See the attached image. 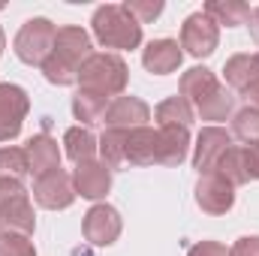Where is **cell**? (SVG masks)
<instances>
[{
    "instance_id": "obj_1",
    "label": "cell",
    "mask_w": 259,
    "mask_h": 256,
    "mask_svg": "<svg viewBox=\"0 0 259 256\" xmlns=\"http://www.w3.org/2000/svg\"><path fill=\"white\" fill-rule=\"evenodd\" d=\"M94 55V46H91V33L84 27H58V36H55V49L49 55V61L39 66L46 81L49 84H75L78 81V69L81 64Z\"/></svg>"
},
{
    "instance_id": "obj_2",
    "label": "cell",
    "mask_w": 259,
    "mask_h": 256,
    "mask_svg": "<svg viewBox=\"0 0 259 256\" xmlns=\"http://www.w3.org/2000/svg\"><path fill=\"white\" fill-rule=\"evenodd\" d=\"M181 97L196 106L202 121H226L235 112V97L214 78L208 66H193L181 75Z\"/></svg>"
},
{
    "instance_id": "obj_3",
    "label": "cell",
    "mask_w": 259,
    "mask_h": 256,
    "mask_svg": "<svg viewBox=\"0 0 259 256\" xmlns=\"http://www.w3.org/2000/svg\"><path fill=\"white\" fill-rule=\"evenodd\" d=\"M91 30H94V39L103 49L130 52V49L142 46V24L124 9V3L97 6V12L91 18Z\"/></svg>"
},
{
    "instance_id": "obj_4",
    "label": "cell",
    "mask_w": 259,
    "mask_h": 256,
    "mask_svg": "<svg viewBox=\"0 0 259 256\" xmlns=\"http://www.w3.org/2000/svg\"><path fill=\"white\" fill-rule=\"evenodd\" d=\"M130 78V66L124 64V58L112 55V52H94L81 69H78V91L97 94V97H118L124 94Z\"/></svg>"
},
{
    "instance_id": "obj_5",
    "label": "cell",
    "mask_w": 259,
    "mask_h": 256,
    "mask_svg": "<svg viewBox=\"0 0 259 256\" xmlns=\"http://www.w3.org/2000/svg\"><path fill=\"white\" fill-rule=\"evenodd\" d=\"M36 229L30 193L21 181H0V232L30 235Z\"/></svg>"
},
{
    "instance_id": "obj_6",
    "label": "cell",
    "mask_w": 259,
    "mask_h": 256,
    "mask_svg": "<svg viewBox=\"0 0 259 256\" xmlns=\"http://www.w3.org/2000/svg\"><path fill=\"white\" fill-rule=\"evenodd\" d=\"M55 36H58V27L49 21V18H30L21 24V30L15 33V58L27 66H42L49 61L52 49H55Z\"/></svg>"
},
{
    "instance_id": "obj_7",
    "label": "cell",
    "mask_w": 259,
    "mask_h": 256,
    "mask_svg": "<svg viewBox=\"0 0 259 256\" xmlns=\"http://www.w3.org/2000/svg\"><path fill=\"white\" fill-rule=\"evenodd\" d=\"M232 148V133L223 127H202L193 145V169L202 175H217L223 154Z\"/></svg>"
},
{
    "instance_id": "obj_8",
    "label": "cell",
    "mask_w": 259,
    "mask_h": 256,
    "mask_svg": "<svg viewBox=\"0 0 259 256\" xmlns=\"http://www.w3.org/2000/svg\"><path fill=\"white\" fill-rule=\"evenodd\" d=\"M121 229H124L121 214H118L112 205H106V202H97V205L84 214V223H81L84 241L94 244V247H112V244L121 238Z\"/></svg>"
},
{
    "instance_id": "obj_9",
    "label": "cell",
    "mask_w": 259,
    "mask_h": 256,
    "mask_svg": "<svg viewBox=\"0 0 259 256\" xmlns=\"http://www.w3.org/2000/svg\"><path fill=\"white\" fill-rule=\"evenodd\" d=\"M217 42H220V27L205 12H193V15L184 18V24H181V49H187V55L211 58Z\"/></svg>"
},
{
    "instance_id": "obj_10",
    "label": "cell",
    "mask_w": 259,
    "mask_h": 256,
    "mask_svg": "<svg viewBox=\"0 0 259 256\" xmlns=\"http://www.w3.org/2000/svg\"><path fill=\"white\" fill-rule=\"evenodd\" d=\"M30 112V97L18 84H0V142H12Z\"/></svg>"
},
{
    "instance_id": "obj_11",
    "label": "cell",
    "mask_w": 259,
    "mask_h": 256,
    "mask_svg": "<svg viewBox=\"0 0 259 256\" xmlns=\"http://www.w3.org/2000/svg\"><path fill=\"white\" fill-rule=\"evenodd\" d=\"M33 199L39 208L46 211H64L75 202V187H72V175H66L64 169H55L42 178L33 181Z\"/></svg>"
},
{
    "instance_id": "obj_12",
    "label": "cell",
    "mask_w": 259,
    "mask_h": 256,
    "mask_svg": "<svg viewBox=\"0 0 259 256\" xmlns=\"http://www.w3.org/2000/svg\"><path fill=\"white\" fill-rule=\"evenodd\" d=\"M196 205L214 217L229 214L235 205V187L229 181H223L220 175H202L196 184Z\"/></svg>"
},
{
    "instance_id": "obj_13",
    "label": "cell",
    "mask_w": 259,
    "mask_h": 256,
    "mask_svg": "<svg viewBox=\"0 0 259 256\" xmlns=\"http://www.w3.org/2000/svg\"><path fill=\"white\" fill-rule=\"evenodd\" d=\"M151 121V109L145 100L139 97H118L109 103V112H106V130H139V127H148Z\"/></svg>"
},
{
    "instance_id": "obj_14",
    "label": "cell",
    "mask_w": 259,
    "mask_h": 256,
    "mask_svg": "<svg viewBox=\"0 0 259 256\" xmlns=\"http://www.w3.org/2000/svg\"><path fill=\"white\" fill-rule=\"evenodd\" d=\"M72 187H75V196L91 199V202H100V199H106L109 190H112V172L103 163H97V160L78 163L72 169Z\"/></svg>"
},
{
    "instance_id": "obj_15",
    "label": "cell",
    "mask_w": 259,
    "mask_h": 256,
    "mask_svg": "<svg viewBox=\"0 0 259 256\" xmlns=\"http://www.w3.org/2000/svg\"><path fill=\"white\" fill-rule=\"evenodd\" d=\"M24 157H27L30 175H36V178H42V175L61 169V148H58V142H55L49 133L33 136V139L24 145Z\"/></svg>"
},
{
    "instance_id": "obj_16",
    "label": "cell",
    "mask_w": 259,
    "mask_h": 256,
    "mask_svg": "<svg viewBox=\"0 0 259 256\" xmlns=\"http://www.w3.org/2000/svg\"><path fill=\"white\" fill-rule=\"evenodd\" d=\"M130 166H160V130L139 127L127 133Z\"/></svg>"
},
{
    "instance_id": "obj_17",
    "label": "cell",
    "mask_w": 259,
    "mask_h": 256,
    "mask_svg": "<svg viewBox=\"0 0 259 256\" xmlns=\"http://www.w3.org/2000/svg\"><path fill=\"white\" fill-rule=\"evenodd\" d=\"M184 61V52L175 39H154L148 42V49L142 52V66L154 75H169L175 72Z\"/></svg>"
},
{
    "instance_id": "obj_18",
    "label": "cell",
    "mask_w": 259,
    "mask_h": 256,
    "mask_svg": "<svg viewBox=\"0 0 259 256\" xmlns=\"http://www.w3.org/2000/svg\"><path fill=\"white\" fill-rule=\"evenodd\" d=\"M190 151V130L160 127V166H181Z\"/></svg>"
},
{
    "instance_id": "obj_19",
    "label": "cell",
    "mask_w": 259,
    "mask_h": 256,
    "mask_svg": "<svg viewBox=\"0 0 259 256\" xmlns=\"http://www.w3.org/2000/svg\"><path fill=\"white\" fill-rule=\"evenodd\" d=\"M202 12L220 27V24H226V27H238V24H247L250 21V6L244 3V0H208L205 6H202Z\"/></svg>"
},
{
    "instance_id": "obj_20",
    "label": "cell",
    "mask_w": 259,
    "mask_h": 256,
    "mask_svg": "<svg viewBox=\"0 0 259 256\" xmlns=\"http://www.w3.org/2000/svg\"><path fill=\"white\" fill-rule=\"evenodd\" d=\"M97 145H100V142L94 139V133H91L88 127H69L64 133V151H66V157H69L75 166L94 160V154L100 151Z\"/></svg>"
},
{
    "instance_id": "obj_21",
    "label": "cell",
    "mask_w": 259,
    "mask_h": 256,
    "mask_svg": "<svg viewBox=\"0 0 259 256\" xmlns=\"http://www.w3.org/2000/svg\"><path fill=\"white\" fill-rule=\"evenodd\" d=\"M154 118H157L160 127L190 130V124H193V106H190L184 97H166V100L154 109Z\"/></svg>"
},
{
    "instance_id": "obj_22",
    "label": "cell",
    "mask_w": 259,
    "mask_h": 256,
    "mask_svg": "<svg viewBox=\"0 0 259 256\" xmlns=\"http://www.w3.org/2000/svg\"><path fill=\"white\" fill-rule=\"evenodd\" d=\"M106 112H109V100L106 97H97V94H88V91H78L72 97V115L84 127L106 121Z\"/></svg>"
},
{
    "instance_id": "obj_23",
    "label": "cell",
    "mask_w": 259,
    "mask_h": 256,
    "mask_svg": "<svg viewBox=\"0 0 259 256\" xmlns=\"http://www.w3.org/2000/svg\"><path fill=\"white\" fill-rule=\"evenodd\" d=\"M100 157H103V166L112 172V169H121L127 163V133L124 130H106L100 136Z\"/></svg>"
},
{
    "instance_id": "obj_24",
    "label": "cell",
    "mask_w": 259,
    "mask_h": 256,
    "mask_svg": "<svg viewBox=\"0 0 259 256\" xmlns=\"http://www.w3.org/2000/svg\"><path fill=\"white\" fill-rule=\"evenodd\" d=\"M217 175H220L223 181H229L232 187L247 184V181H250V172H247V154H244V148L232 145V148L223 154V160H220V166H217Z\"/></svg>"
},
{
    "instance_id": "obj_25",
    "label": "cell",
    "mask_w": 259,
    "mask_h": 256,
    "mask_svg": "<svg viewBox=\"0 0 259 256\" xmlns=\"http://www.w3.org/2000/svg\"><path fill=\"white\" fill-rule=\"evenodd\" d=\"M223 78L232 91H244L253 78H256V64H253V55H232L226 64H223Z\"/></svg>"
},
{
    "instance_id": "obj_26",
    "label": "cell",
    "mask_w": 259,
    "mask_h": 256,
    "mask_svg": "<svg viewBox=\"0 0 259 256\" xmlns=\"http://www.w3.org/2000/svg\"><path fill=\"white\" fill-rule=\"evenodd\" d=\"M30 175L24 148H0V181H24Z\"/></svg>"
},
{
    "instance_id": "obj_27",
    "label": "cell",
    "mask_w": 259,
    "mask_h": 256,
    "mask_svg": "<svg viewBox=\"0 0 259 256\" xmlns=\"http://www.w3.org/2000/svg\"><path fill=\"white\" fill-rule=\"evenodd\" d=\"M232 139L244 145H259V112L256 109H241L232 115Z\"/></svg>"
},
{
    "instance_id": "obj_28",
    "label": "cell",
    "mask_w": 259,
    "mask_h": 256,
    "mask_svg": "<svg viewBox=\"0 0 259 256\" xmlns=\"http://www.w3.org/2000/svg\"><path fill=\"white\" fill-rule=\"evenodd\" d=\"M0 256H36V247L27 235L0 232Z\"/></svg>"
},
{
    "instance_id": "obj_29",
    "label": "cell",
    "mask_w": 259,
    "mask_h": 256,
    "mask_svg": "<svg viewBox=\"0 0 259 256\" xmlns=\"http://www.w3.org/2000/svg\"><path fill=\"white\" fill-rule=\"evenodd\" d=\"M124 9H127L139 24H148V21L160 18V12H163V0H127Z\"/></svg>"
},
{
    "instance_id": "obj_30",
    "label": "cell",
    "mask_w": 259,
    "mask_h": 256,
    "mask_svg": "<svg viewBox=\"0 0 259 256\" xmlns=\"http://www.w3.org/2000/svg\"><path fill=\"white\" fill-rule=\"evenodd\" d=\"M229 256H259V235H244L232 244Z\"/></svg>"
},
{
    "instance_id": "obj_31",
    "label": "cell",
    "mask_w": 259,
    "mask_h": 256,
    "mask_svg": "<svg viewBox=\"0 0 259 256\" xmlns=\"http://www.w3.org/2000/svg\"><path fill=\"white\" fill-rule=\"evenodd\" d=\"M187 256H229V250L220 241H199L187 250Z\"/></svg>"
},
{
    "instance_id": "obj_32",
    "label": "cell",
    "mask_w": 259,
    "mask_h": 256,
    "mask_svg": "<svg viewBox=\"0 0 259 256\" xmlns=\"http://www.w3.org/2000/svg\"><path fill=\"white\" fill-rule=\"evenodd\" d=\"M244 154H247V172H250V181H259V145H244Z\"/></svg>"
},
{
    "instance_id": "obj_33",
    "label": "cell",
    "mask_w": 259,
    "mask_h": 256,
    "mask_svg": "<svg viewBox=\"0 0 259 256\" xmlns=\"http://www.w3.org/2000/svg\"><path fill=\"white\" fill-rule=\"evenodd\" d=\"M241 97H244L247 109H256V112H259V78H253V81L241 91Z\"/></svg>"
},
{
    "instance_id": "obj_34",
    "label": "cell",
    "mask_w": 259,
    "mask_h": 256,
    "mask_svg": "<svg viewBox=\"0 0 259 256\" xmlns=\"http://www.w3.org/2000/svg\"><path fill=\"white\" fill-rule=\"evenodd\" d=\"M247 27H250V33H253V39L259 42V6L250 12V21H247Z\"/></svg>"
},
{
    "instance_id": "obj_35",
    "label": "cell",
    "mask_w": 259,
    "mask_h": 256,
    "mask_svg": "<svg viewBox=\"0 0 259 256\" xmlns=\"http://www.w3.org/2000/svg\"><path fill=\"white\" fill-rule=\"evenodd\" d=\"M3 49H6V36H3V27H0V55H3Z\"/></svg>"
},
{
    "instance_id": "obj_36",
    "label": "cell",
    "mask_w": 259,
    "mask_h": 256,
    "mask_svg": "<svg viewBox=\"0 0 259 256\" xmlns=\"http://www.w3.org/2000/svg\"><path fill=\"white\" fill-rule=\"evenodd\" d=\"M253 64H256V78H259V52L253 55Z\"/></svg>"
}]
</instances>
